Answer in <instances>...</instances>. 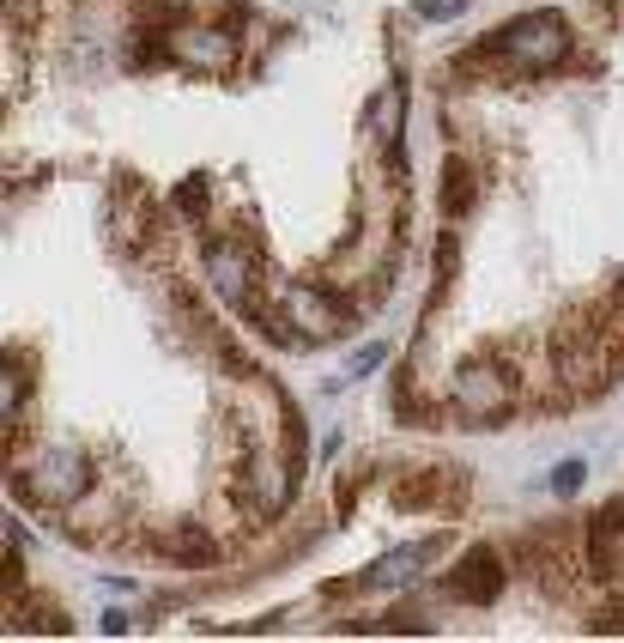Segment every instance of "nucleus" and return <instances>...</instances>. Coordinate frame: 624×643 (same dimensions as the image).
I'll use <instances>...</instances> for the list:
<instances>
[{
  "mask_svg": "<svg viewBox=\"0 0 624 643\" xmlns=\"http://www.w3.org/2000/svg\"><path fill=\"white\" fill-rule=\"evenodd\" d=\"M509 407H516V382L497 365H461L455 370V413L461 420L497 425V420H509Z\"/></svg>",
  "mask_w": 624,
  "mask_h": 643,
  "instance_id": "20e7f679",
  "label": "nucleus"
},
{
  "mask_svg": "<svg viewBox=\"0 0 624 643\" xmlns=\"http://www.w3.org/2000/svg\"><path fill=\"white\" fill-rule=\"evenodd\" d=\"M158 547H164V552H176V559H207V552H212L200 528H183V535H164Z\"/></svg>",
  "mask_w": 624,
  "mask_h": 643,
  "instance_id": "ddd939ff",
  "label": "nucleus"
},
{
  "mask_svg": "<svg viewBox=\"0 0 624 643\" xmlns=\"http://www.w3.org/2000/svg\"><path fill=\"white\" fill-rule=\"evenodd\" d=\"M449 595H455V601H473V607H492L497 595H504V559H497L492 547L461 552L455 571H449Z\"/></svg>",
  "mask_w": 624,
  "mask_h": 643,
  "instance_id": "6e6552de",
  "label": "nucleus"
},
{
  "mask_svg": "<svg viewBox=\"0 0 624 643\" xmlns=\"http://www.w3.org/2000/svg\"><path fill=\"white\" fill-rule=\"evenodd\" d=\"M128 625H134V619L122 613V607H109V613H104V631H109V638H128Z\"/></svg>",
  "mask_w": 624,
  "mask_h": 643,
  "instance_id": "f3484780",
  "label": "nucleus"
},
{
  "mask_svg": "<svg viewBox=\"0 0 624 643\" xmlns=\"http://www.w3.org/2000/svg\"><path fill=\"white\" fill-rule=\"evenodd\" d=\"M164 49H170V61L176 67H188V73H200V79H224L236 67V31L231 25H170L164 31Z\"/></svg>",
  "mask_w": 624,
  "mask_h": 643,
  "instance_id": "7ed1b4c3",
  "label": "nucleus"
},
{
  "mask_svg": "<svg viewBox=\"0 0 624 643\" xmlns=\"http://www.w3.org/2000/svg\"><path fill=\"white\" fill-rule=\"evenodd\" d=\"M279 315H286V329H303L310 341H322V334H339V329H346V303L327 298L322 286H310V279H291V286H279Z\"/></svg>",
  "mask_w": 624,
  "mask_h": 643,
  "instance_id": "423d86ee",
  "label": "nucleus"
},
{
  "mask_svg": "<svg viewBox=\"0 0 624 643\" xmlns=\"http://www.w3.org/2000/svg\"><path fill=\"white\" fill-rule=\"evenodd\" d=\"M442 213H467L473 188H467V158H449V171H442Z\"/></svg>",
  "mask_w": 624,
  "mask_h": 643,
  "instance_id": "9b49d317",
  "label": "nucleus"
},
{
  "mask_svg": "<svg viewBox=\"0 0 624 643\" xmlns=\"http://www.w3.org/2000/svg\"><path fill=\"white\" fill-rule=\"evenodd\" d=\"M473 0H413V13L425 19V25H449V19H461Z\"/></svg>",
  "mask_w": 624,
  "mask_h": 643,
  "instance_id": "f8f14e48",
  "label": "nucleus"
},
{
  "mask_svg": "<svg viewBox=\"0 0 624 643\" xmlns=\"http://www.w3.org/2000/svg\"><path fill=\"white\" fill-rule=\"evenodd\" d=\"M382 358H389V346L382 341H370V346H358V353L346 358V377H370V370L382 365Z\"/></svg>",
  "mask_w": 624,
  "mask_h": 643,
  "instance_id": "dca6fc26",
  "label": "nucleus"
},
{
  "mask_svg": "<svg viewBox=\"0 0 624 643\" xmlns=\"http://www.w3.org/2000/svg\"><path fill=\"white\" fill-rule=\"evenodd\" d=\"M176 207H183L188 219H200V213H207V176H188V183L176 188Z\"/></svg>",
  "mask_w": 624,
  "mask_h": 643,
  "instance_id": "2eb2a0df",
  "label": "nucleus"
},
{
  "mask_svg": "<svg viewBox=\"0 0 624 643\" xmlns=\"http://www.w3.org/2000/svg\"><path fill=\"white\" fill-rule=\"evenodd\" d=\"M442 552V535H430V540H413V547H394V552H382L370 571H358L351 583H339L334 595H351V589H401V583H413L418 571L430 565Z\"/></svg>",
  "mask_w": 624,
  "mask_h": 643,
  "instance_id": "0eeeda50",
  "label": "nucleus"
},
{
  "mask_svg": "<svg viewBox=\"0 0 624 643\" xmlns=\"http://www.w3.org/2000/svg\"><path fill=\"white\" fill-rule=\"evenodd\" d=\"M207 286L219 291L231 310H255V250H249L243 237L207 243Z\"/></svg>",
  "mask_w": 624,
  "mask_h": 643,
  "instance_id": "39448f33",
  "label": "nucleus"
},
{
  "mask_svg": "<svg viewBox=\"0 0 624 643\" xmlns=\"http://www.w3.org/2000/svg\"><path fill=\"white\" fill-rule=\"evenodd\" d=\"M582 480H588L582 461H558V468H552V492H558V498H576V492H582Z\"/></svg>",
  "mask_w": 624,
  "mask_h": 643,
  "instance_id": "4468645a",
  "label": "nucleus"
},
{
  "mask_svg": "<svg viewBox=\"0 0 624 643\" xmlns=\"http://www.w3.org/2000/svg\"><path fill=\"white\" fill-rule=\"evenodd\" d=\"M85 486H92V461H85V449H73V444L43 449L37 461H25V468L13 473V492L31 498L37 510H73V504L85 498Z\"/></svg>",
  "mask_w": 624,
  "mask_h": 643,
  "instance_id": "f03ea898",
  "label": "nucleus"
},
{
  "mask_svg": "<svg viewBox=\"0 0 624 643\" xmlns=\"http://www.w3.org/2000/svg\"><path fill=\"white\" fill-rule=\"evenodd\" d=\"M389 631H430V619H418V613H394V619H389Z\"/></svg>",
  "mask_w": 624,
  "mask_h": 643,
  "instance_id": "a211bd4d",
  "label": "nucleus"
},
{
  "mask_svg": "<svg viewBox=\"0 0 624 643\" xmlns=\"http://www.w3.org/2000/svg\"><path fill=\"white\" fill-rule=\"evenodd\" d=\"M401 116H406V85L394 79V85H382V104H377V140L389 146V164L401 171Z\"/></svg>",
  "mask_w": 624,
  "mask_h": 643,
  "instance_id": "9d476101",
  "label": "nucleus"
},
{
  "mask_svg": "<svg viewBox=\"0 0 624 643\" xmlns=\"http://www.w3.org/2000/svg\"><path fill=\"white\" fill-rule=\"evenodd\" d=\"M588 565H594L600 577L624 583V498H612L606 510L588 523Z\"/></svg>",
  "mask_w": 624,
  "mask_h": 643,
  "instance_id": "1a4fd4ad",
  "label": "nucleus"
},
{
  "mask_svg": "<svg viewBox=\"0 0 624 643\" xmlns=\"http://www.w3.org/2000/svg\"><path fill=\"white\" fill-rule=\"evenodd\" d=\"M492 49L509 55L521 73H552V67L570 55V19H564L558 7H533V13H521V19L492 31Z\"/></svg>",
  "mask_w": 624,
  "mask_h": 643,
  "instance_id": "f257e3e1",
  "label": "nucleus"
}]
</instances>
